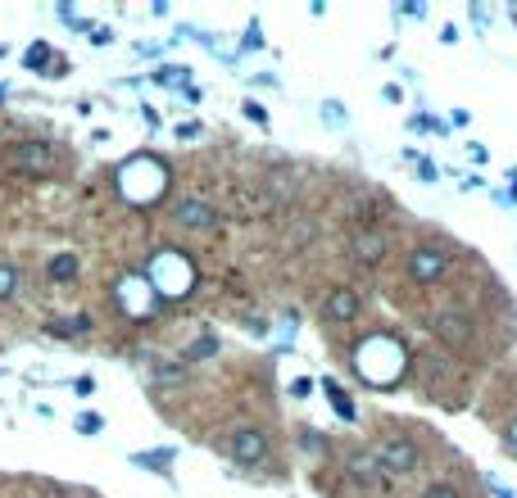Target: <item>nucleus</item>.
I'll list each match as a JSON object with an SVG mask.
<instances>
[{
  "instance_id": "obj_6",
  "label": "nucleus",
  "mask_w": 517,
  "mask_h": 498,
  "mask_svg": "<svg viewBox=\"0 0 517 498\" xmlns=\"http://www.w3.org/2000/svg\"><path fill=\"white\" fill-rule=\"evenodd\" d=\"M345 476H350L354 485H364V490H382V485H386V472L377 467V458H373L368 449H350V453H345Z\"/></svg>"
},
{
  "instance_id": "obj_12",
  "label": "nucleus",
  "mask_w": 517,
  "mask_h": 498,
  "mask_svg": "<svg viewBox=\"0 0 517 498\" xmlns=\"http://www.w3.org/2000/svg\"><path fill=\"white\" fill-rule=\"evenodd\" d=\"M14 290H18V267L14 263H0V304L14 299Z\"/></svg>"
},
{
  "instance_id": "obj_14",
  "label": "nucleus",
  "mask_w": 517,
  "mask_h": 498,
  "mask_svg": "<svg viewBox=\"0 0 517 498\" xmlns=\"http://www.w3.org/2000/svg\"><path fill=\"white\" fill-rule=\"evenodd\" d=\"M422 498H463V494H459L449 481H431V485L422 490Z\"/></svg>"
},
{
  "instance_id": "obj_3",
  "label": "nucleus",
  "mask_w": 517,
  "mask_h": 498,
  "mask_svg": "<svg viewBox=\"0 0 517 498\" xmlns=\"http://www.w3.org/2000/svg\"><path fill=\"white\" fill-rule=\"evenodd\" d=\"M449 267H454V258H449L445 245H417L408 254V276H413L417 285H436Z\"/></svg>"
},
{
  "instance_id": "obj_13",
  "label": "nucleus",
  "mask_w": 517,
  "mask_h": 498,
  "mask_svg": "<svg viewBox=\"0 0 517 498\" xmlns=\"http://www.w3.org/2000/svg\"><path fill=\"white\" fill-rule=\"evenodd\" d=\"M214 354H218V340H214V336H200V340L186 349V358H191V363H200V358H214Z\"/></svg>"
},
{
  "instance_id": "obj_8",
  "label": "nucleus",
  "mask_w": 517,
  "mask_h": 498,
  "mask_svg": "<svg viewBox=\"0 0 517 498\" xmlns=\"http://www.w3.org/2000/svg\"><path fill=\"white\" fill-rule=\"evenodd\" d=\"M386 249H390L386 232H373V227H368V232H359V236H354V258H359L364 267H377V263L386 258Z\"/></svg>"
},
{
  "instance_id": "obj_2",
  "label": "nucleus",
  "mask_w": 517,
  "mask_h": 498,
  "mask_svg": "<svg viewBox=\"0 0 517 498\" xmlns=\"http://www.w3.org/2000/svg\"><path fill=\"white\" fill-rule=\"evenodd\" d=\"M431 336L449 349H463V345L477 340V322L463 308H440V313H431Z\"/></svg>"
},
{
  "instance_id": "obj_1",
  "label": "nucleus",
  "mask_w": 517,
  "mask_h": 498,
  "mask_svg": "<svg viewBox=\"0 0 517 498\" xmlns=\"http://www.w3.org/2000/svg\"><path fill=\"white\" fill-rule=\"evenodd\" d=\"M373 458H377V467L386 472V476H408V472H417V462H422V449H417V440H408V435H390L382 440L377 449H368Z\"/></svg>"
},
{
  "instance_id": "obj_15",
  "label": "nucleus",
  "mask_w": 517,
  "mask_h": 498,
  "mask_svg": "<svg viewBox=\"0 0 517 498\" xmlns=\"http://www.w3.org/2000/svg\"><path fill=\"white\" fill-rule=\"evenodd\" d=\"M46 59H50V46H46V41H37V46L27 50V68H46Z\"/></svg>"
},
{
  "instance_id": "obj_4",
  "label": "nucleus",
  "mask_w": 517,
  "mask_h": 498,
  "mask_svg": "<svg viewBox=\"0 0 517 498\" xmlns=\"http://www.w3.org/2000/svg\"><path fill=\"white\" fill-rule=\"evenodd\" d=\"M227 453H232L237 467H258V462L268 458V435H263L258 426H237V431L227 435Z\"/></svg>"
},
{
  "instance_id": "obj_7",
  "label": "nucleus",
  "mask_w": 517,
  "mask_h": 498,
  "mask_svg": "<svg viewBox=\"0 0 517 498\" xmlns=\"http://www.w3.org/2000/svg\"><path fill=\"white\" fill-rule=\"evenodd\" d=\"M9 159H14L18 172H50L55 168V150L46 140H23V145H14Z\"/></svg>"
},
{
  "instance_id": "obj_17",
  "label": "nucleus",
  "mask_w": 517,
  "mask_h": 498,
  "mask_svg": "<svg viewBox=\"0 0 517 498\" xmlns=\"http://www.w3.org/2000/svg\"><path fill=\"white\" fill-rule=\"evenodd\" d=\"M300 444H304V449H322L327 440H322L318 431H300Z\"/></svg>"
},
{
  "instance_id": "obj_16",
  "label": "nucleus",
  "mask_w": 517,
  "mask_h": 498,
  "mask_svg": "<svg viewBox=\"0 0 517 498\" xmlns=\"http://www.w3.org/2000/svg\"><path fill=\"white\" fill-rule=\"evenodd\" d=\"M159 82H173V87H186V82H191V73H186V68H159Z\"/></svg>"
},
{
  "instance_id": "obj_10",
  "label": "nucleus",
  "mask_w": 517,
  "mask_h": 498,
  "mask_svg": "<svg viewBox=\"0 0 517 498\" xmlns=\"http://www.w3.org/2000/svg\"><path fill=\"white\" fill-rule=\"evenodd\" d=\"M46 276L50 281H73L78 276V254H55L50 267H46Z\"/></svg>"
},
{
  "instance_id": "obj_9",
  "label": "nucleus",
  "mask_w": 517,
  "mask_h": 498,
  "mask_svg": "<svg viewBox=\"0 0 517 498\" xmlns=\"http://www.w3.org/2000/svg\"><path fill=\"white\" fill-rule=\"evenodd\" d=\"M332 322H354L359 313H364V304H359V295L354 290H345V285H336L332 295H327V308H322Z\"/></svg>"
},
{
  "instance_id": "obj_18",
  "label": "nucleus",
  "mask_w": 517,
  "mask_h": 498,
  "mask_svg": "<svg viewBox=\"0 0 517 498\" xmlns=\"http://www.w3.org/2000/svg\"><path fill=\"white\" fill-rule=\"evenodd\" d=\"M78 431H100V417H78Z\"/></svg>"
},
{
  "instance_id": "obj_5",
  "label": "nucleus",
  "mask_w": 517,
  "mask_h": 498,
  "mask_svg": "<svg viewBox=\"0 0 517 498\" xmlns=\"http://www.w3.org/2000/svg\"><path fill=\"white\" fill-rule=\"evenodd\" d=\"M173 218H177V227H186V232H214V227H218V209H214L205 195H182V200L173 204Z\"/></svg>"
},
{
  "instance_id": "obj_11",
  "label": "nucleus",
  "mask_w": 517,
  "mask_h": 498,
  "mask_svg": "<svg viewBox=\"0 0 517 498\" xmlns=\"http://www.w3.org/2000/svg\"><path fill=\"white\" fill-rule=\"evenodd\" d=\"M327 394H332V403H336V417H341V421H354V399H350L336 380H327Z\"/></svg>"
}]
</instances>
